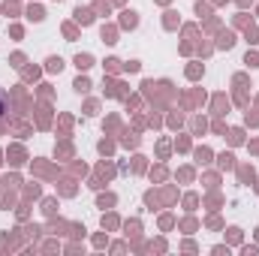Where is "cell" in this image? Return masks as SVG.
<instances>
[{"label": "cell", "instance_id": "cell-1", "mask_svg": "<svg viewBox=\"0 0 259 256\" xmlns=\"http://www.w3.org/2000/svg\"><path fill=\"white\" fill-rule=\"evenodd\" d=\"M6 112V97H3V91H0V115Z\"/></svg>", "mask_w": 259, "mask_h": 256}]
</instances>
